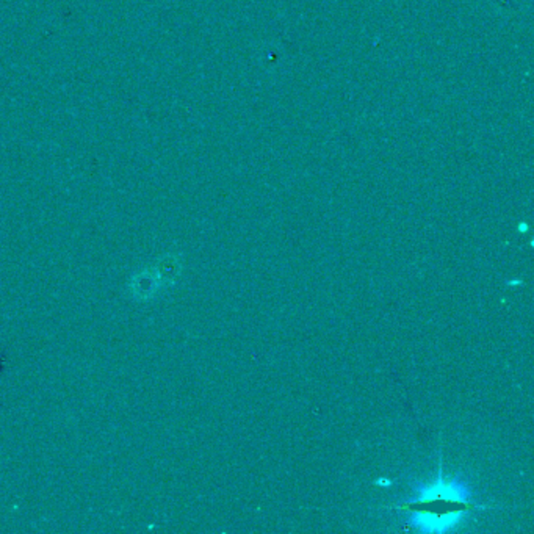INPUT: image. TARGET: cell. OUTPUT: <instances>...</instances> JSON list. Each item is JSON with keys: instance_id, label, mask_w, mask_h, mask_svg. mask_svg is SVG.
Listing matches in <instances>:
<instances>
[{"instance_id": "cell-1", "label": "cell", "mask_w": 534, "mask_h": 534, "mask_svg": "<svg viewBox=\"0 0 534 534\" xmlns=\"http://www.w3.org/2000/svg\"><path fill=\"white\" fill-rule=\"evenodd\" d=\"M472 492L468 489L465 483L460 481L459 478H455L451 481L435 480L428 484H417L415 485V498L410 500L412 503H426V501L433 500H447V501H456V503H465L470 500Z\"/></svg>"}, {"instance_id": "cell-2", "label": "cell", "mask_w": 534, "mask_h": 534, "mask_svg": "<svg viewBox=\"0 0 534 534\" xmlns=\"http://www.w3.org/2000/svg\"><path fill=\"white\" fill-rule=\"evenodd\" d=\"M465 511H456L448 514H433V513H412L409 523L415 530L422 533H445L450 531L463 522Z\"/></svg>"}, {"instance_id": "cell-3", "label": "cell", "mask_w": 534, "mask_h": 534, "mask_svg": "<svg viewBox=\"0 0 534 534\" xmlns=\"http://www.w3.org/2000/svg\"><path fill=\"white\" fill-rule=\"evenodd\" d=\"M375 484L379 485V488H391L392 481L388 478H378V480H375Z\"/></svg>"}, {"instance_id": "cell-4", "label": "cell", "mask_w": 534, "mask_h": 534, "mask_svg": "<svg viewBox=\"0 0 534 534\" xmlns=\"http://www.w3.org/2000/svg\"><path fill=\"white\" fill-rule=\"evenodd\" d=\"M508 286L509 287H520V286H523V281L522 279H509Z\"/></svg>"}, {"instance_id": "cell-5", "label": "cell", "mask_w": 534, "mask_h": 534, "mask_svg": "<svg viewBox=\"0 0 534 534\" xmlns=\"http://www.w3.org/2000/svg\"><path fill=\"white\" fill-rule=\"evenodd\" d=\"M519 231H520V232H527V231H528V224H525V223L519 224Z\"/></svg>"}]
</instances>
